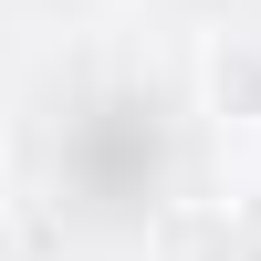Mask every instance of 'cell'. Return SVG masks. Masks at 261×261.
<instances>
[{
	"label": "cell",
	"instance_id": "1",
	"mask_svg": "<svg viewBox=\"0 0 261 261\" xmlns=\"http://www.w3.org/2000/svg\"><path fill=\"white\" fill-rule=\"evenodd\" d=\"M188 84H199V115L220 136H261V32H199Z\"/></svg>",
	"mask_w": 261,
	"mask_h": 261
},
{
	"label": "cell",
	"instance_id": "2",
	"mask_svg": "<svg viewBox=\"0 0 261 261\" xmlns=\"http://www.w3.org/2000/svg\"><path fill=\"white\" fill-rule=\"evenodd\" d=\"M157 261H230V209H167Z\"/></svg>",
	"mask_w": 261,
	"mask_h": 261
},
{
	"label": "cell",
	"instance_id": "3",
	"mask_svg": "<svg viewBox=\"0 0 261 261\" xmlns=\"http://www.w3.org/2000/svg\"><path fill=\"white\" fill-rule=\"evenodd\" d=\"M0 220H11V167H0Z\"/></svg>",
	"mask_w": 261,
	"mask_h": 261
}]
</instances>
